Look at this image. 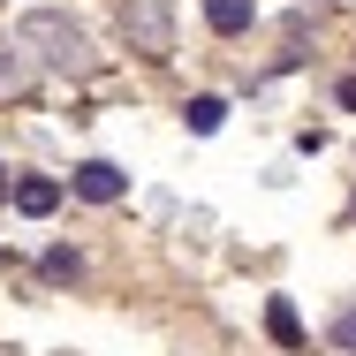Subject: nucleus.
Wrapping results in <instances>:
<instances>
[{
    "label": "nucleus",
    "instance_id": "0eeeda50",
    "mask_svg": "<svg viewBox=\"0 0 356 356\" xmlns=\"http://www.w3.org/2000/svg\"><path fill=\"white\" fill-rule=\"evenodd\" d=\"M182 122H190V129H197V137H213L220 122H227V99H220V91H197V99H190V106H182Z\"/></svg>",
    "mask_w": 356,
    "mask_h": 356
},
{
    "label": "nucleus",
    "instance_id": "6e6552de",
    "mask_svg": "<svg viewBox=\"0 0 356 356\" xmlns=\"http://www.w3.org/2000/svg\"><path fill=\"white\" fill-rule=\"evenodd\" d=\"M23 83H31V61H23V54H8V46H0V99H15V91H23Z\"/></svg>",
    "mask_w": 356,
    "mask_h": 356
},
{
    "label": "nucleus",
    "instance_id": "423d86ee",
    "mask_svg": "<svg viewBox=\"0 0 356 356\" xmlns=\"http://www.w3.org/2000/svg\"><path fill=\"white\" fill-rule=\"evenodd\" d=\"M266 334H273L281 349H303V318H296V303H288V296L266 303Z\"/></svg>",
    "mask_w": 356,
    "mask_h": 356
},
{
    "label": "nucleus",
    "instance_id": "20e7f679",
    "mask_svg": "<svg viewBox=\"0 0 356 356\" xmlns=\"http://www.w3.org/2000/svg\"><path fill=\"white\" fill-rule=\"evenodd\" d=\"M8 205H15L23 220H46L54 205H61V182H54V175H15V182H8Z\"/></svg>",
    "mask_w": 356,
    "mask_h": 356
},
{
    "label": "nucleus",
    "instance_id": "9b49d317",
    "mask_svg": "<svg viewBox=\"0 0 356 356\" xmlns=\"http://www.w3.org/2000/svg\"><path fill=\"white\" fill-rule=\"evenodd\" d=\"M341 106H349V114H356V76H349V83H341Z\"/></svg>",
    "mask_w": 356,
    "mask_h": 356
},
{
    "label": "nucleus",
    "instance_id": "f257e3e1",
    "mask_svg": "<svg viewBox=\"0 0 356 356\" xmlns=\"http://www.w3.org/2000/svg\"><path fill=\"white\" fill-rule=\"evenodd\" d=\"M15 54H31L38 69H54V76H83L91 69V38H83V23H69L61 8H31V15L15 23Z\"/></svg>",
    "mask_w": 356,
    "mask_h": 356
},
{
    "label": "nucleus",
    "instance_id": "39448f33",
    "mask_svg": "<svg viewBox=\"0 0 356 356\" xmlns=\"http://www.w3.org/2000/svg\"><path fill=\"white\" fill-rule=\"evenodd\" d=\"M205 23H213L220 38H243L258 23V0H205Z\"/></svg>",
    "mask_w": 356,
    "mask_h": 356
},
{
    "label": "nucleus",
    "instance_id": "7ed1b4c3",
    "mask_svg": "<svg viewBox=\"0 0 356 356\" xmlns=\"http://www.w3.org/2000/svg\"><path fill=\"white\" fill-rule=\"evenodd\" d=\"M69 190L83 197V205H122V197H129V175H122L114 159H83V167L69 175Z\"/></svg>",
    "mask_w": 356,
    "mask_h": 356
},
{
    "label": "nucleus",
    "instance_id": "1a4fd4ad",
    "mask_svg": "<svg viewBox=\"0 0 356 356\" xmlns=\"http://www.w3.org/2000/svg\"><path fill=\"white\" fill-rule=\"evenodd\" d=\"M38 266H46V281H76V273H83V258H76V250H46Z\"/></svg>",
    "mask_w": 356,
    "mask_h": 356
},
{
    "label": "nucleus",
    "instance_id": "9d476101",
    "mask_svg": "<svg viewBox=\"0 0 356 356\" xmlns=\"http://www.w3.org/2000/svg\"><path fill=\"white\" fill-rule=\"evenodd\" d=\"M334 349H341V356H356V303L334 318Z\"/></svg>",
    "mask_w": 356,
    "mask_h": 356
},
{
    "label": "nucleus",
    "instance_id": "f03ea898",
    "mask_svg": "<svg viewBox=\"0 0 356 356\" xmlns=\"http://www.w3.org/2000/svg\"><path fill=\"white\" fill-rule=\"evenodd\" d=\"M122 31H129V54H144V61H167V54H175V15H167V0H129Z\"/></svg>",
    "mask_w": 356,
    "mask_h": 356
},
{
    "label": "nucleus",
    "instance_id": "f8f14e48",
    "mask_svg": "<svg viewBox=\"0 0 356 356\" xmlns=\"http://www.w3.org/2000/svg\"><path fill=\"white\" fill-rule=\"evenodd\" d=\"M0 205H8V167H0Z\"/></svg>",
    "mask_w": 356,
    "mask_h": 356
}]
</instances>
